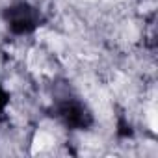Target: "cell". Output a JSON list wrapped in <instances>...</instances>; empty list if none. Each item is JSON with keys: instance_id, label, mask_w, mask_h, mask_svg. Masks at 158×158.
I'll list each match as a JSON object with an SVG mask.
<instances>
[{"instance_id": "cell-1", "label": "cell", "mask_w": 158, "mask_h": 158, "mask_svg": "<svg viewBox=\"0 0 158 158\" xmlns=\"http://www.w3.org/2000/svg\"><path fill=\"white\" fill-rule=\"evenodd\" d=\"M52 143H54V138H52L48 132H39V134H35V138H34L32 152H34V154H37V152H41V151L48 149Z\"/></svg>"}]
</instances>
